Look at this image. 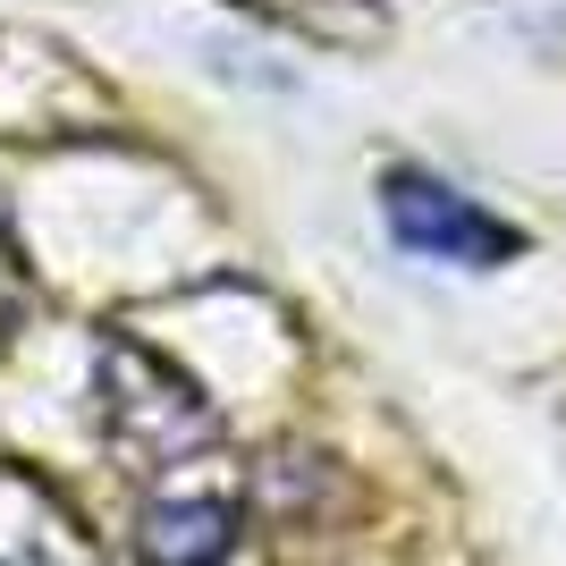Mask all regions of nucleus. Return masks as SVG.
Masks as SVG:
<instances>
[{
    "label": "nucleus",
    "instance_id": "obj_1",
    "mask_svg": "<svg viewBox=\"0 0 566 566\" xmlns=\"http://www.w3.org/2000/svg\"><path fill=\"white\" fill-rule=\"evenodd\" d=\"M102 373V440L136 473H161V465H187L220 440V406L195 389L161 347H144V338L111 331L94 355Z\"/></svg>",
    "mask_w": 566,
    "mask_h": 566
},
{
    "label": "nucleus",
    "instance_id": "obj_2",
    "mask_svg": "<svg viewBox=\"0 0 566 566\" xmlns=\"http://www.w3.org/2000/svg\"><path fill=\"white\" fill-rule=\"evenodd\" d=\"M380 220H389V237H398L406 254L457 262V271H499L524 245L499 212H482L473 195H457L431 169H380Z\"/></svg>",
    "mask_w": 566,
    "mask_h": 566
},
{
    "label": "nucleus",
    "instance_id": "obj_3",
    "mask_svg": "<svg viewBox=\"0 0 566 566\" xmlns=\"http://www.w3.org/2000/svg\"><path fill=\"white\" fill-rule=\"evenodd\" d=\"M0 566H111V549L94 542V524L69 507L60 482L0 457Z\"/></svg>",
    "mask_w": 566,
    "mask_h": 566
},
{
    "label": "nucleus",
    "instance_id": "obj_4",
    "mask_svg": "<svg viewBox=\"0 0 566 566\" xmlns=\"http://www.w3.org/2000/svg\"><path fill=\"white\" fill-rule=\"evenodd\" d=\"M136 566H229L237 558V507L229 499H153L136 516Z\"/></svg>",
    "mask_w": 566,
    "mask_h": 566
},
{
    "label": "nucleus",
    "instance_id": "obj_5",
    "mask_svg": "<svg viewBox=\"0 0 566 566\" xmlns=\"http://www.w3.org/2000/svg\"><path fill=\"white\" fill-rule=\"evenodd\" d=\"M245 18H271L287 34H313V43H380V9L373 0H229Z\"/></svg>",
    "mask_w": 566,
    "mask_h": 566
},
{
    "label": "nucleus",
    "instance_id": "obj_6",
    "mask_svg": "<svg viewBox=\"0 0 566 566\" xmlns=\"http://www.w3.org/2000/svg\"><path fill=\"white\" fill-rule=\"evenodd\" d=\"M25 296V271H18V245H9V229H0V322H9V305Z\"/></svg>",
    "mask_w": 566,
    "mask_h": 566
}]
</instances>
